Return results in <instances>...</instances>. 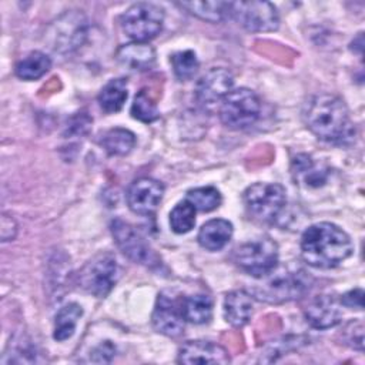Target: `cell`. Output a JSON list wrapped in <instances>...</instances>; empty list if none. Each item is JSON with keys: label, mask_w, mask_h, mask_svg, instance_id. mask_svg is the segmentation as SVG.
<instances>
[{"label": "cell", "mask_w": 365, "mask_h": 365, "mask_svg": "<svg viewBox=\"0 0 365 365\" xmlns=\"http://www.w3.org/2000/svg\"><path fill=\"white\" fill-rule=\"evenodd\" d=\"M232 224L224 218H214L202 224L198 231V244L208 251L222 250L232 237Z\"/></svg>", "instance_id": "17"}, {"label": "cell", "mask_w": 365, "mask_h": 365, "mask_svg": "<svg viewBox=\"0 0 365 365\" xmlns=\"http://www.w3.org/2000/svg\"><path fill=\"white\" fill-rule=\"evenodd\" d=\"M354 251L349 235L335 224L317 222L309 225L301 237L304 261L315 268L338 267Z\"/></svg>", "instance_id": "1"}, {"label": "cell", "mask_w": 365, "mask_h": 365, "mask_svg": "<svg viewBox=\"0 0 365 365\" xmlns=\"http://www.w3.org/2000/svg\"><path fill=\"white\" fill-rule=\"evenodd\" d=\"M185 200L190 201L195 210L202 212H210L220 207L222 197L215 187L207 185V187H198V188L190 190L187 192Z\"/></svg>", "instance_id": "26"}, {"label": "cell", "mask_w": 365, "mask_h": 365, "mask_svg": "<svg viewBox=\"0 0 365 365\" xmlns=\"http://www.w3.org/2000/svg\"><path fill=\"white\" fill-rule=\"evenodd\" d=\"M264 282L254 288V295L258 299L271 304L292 301L307 292L311 284V277L302 268H277L262 277Z\"/></svg>", "instance_id": "3"}, {"label": "cell", "mask_w": 365, "mask_h": 365, "mask_svg": "<svg viewBox=\"0 0 365 365\" xmlns=\"http://www.w3.org/2000/svg\"><path fill=\"white\" fill-rule=\"evenodd\" d=\"M304 120L311 133L327 143H344L354 133L349 110L335 94L312 97L305 107Z\"/></svg>", "instance_id": "2"}, {"label": "cell", "mask_w": 365, "mask_h": 365, "mask_svg": "<svg viewBox=\"0 0 365 365\" xmlns=\"http://www.w3.org/2000/svg\"><path fill=\"white\" fill-rule=\"evenodd\" d=\"M247 211L257 220L274 221L287 204V192L281 184L255 182L244 191Z\"/></svg>", "instance_id": "6"}, {"label": "cell", "mask_w": 365, "mask_h": 365, "mask_svg": "<svg viewBox=\"0 0 365 365\" xmlns=\"http://www.w3.org/2000/svg\"><path fill=\"white\" fill-rule=\"evenodd\" d=\"M234 259L247 274L262 278L278 265V245L268 237L251 240L237 247Z\"/></svg>", "instance_id": "5"}, {"label": "cell", "mask_w": 365, "mask_h": 365, "mask_svg": "<svg viewBox=\"0 0 365 365\" xmlns=\"http://www.w3.org/2000/svg\"><path fill=\"white\" fill-rule=\"evenodd\" d=\"M342 338L344 344L348 346L356 349V351H364V324L362 321H351L344 327L342 331Z\"/></svg>", "instance_id": "30"}, {"label": "cell", "mask_w": 365, "mask_h": 365, "mask_svg": "<svg viewBox=\"0 0 365 365\" xmlns=\"http://www.w3.org/2000/svg\"><path fill=\"white\" fill-rule=\"evenodd\" d=\"M178 364L194 365V364H230L231 358L228 351L212 341L194 339L187 341L178 351Z\"/></svg>", "instance_id": "14"}, {"label": "cell", "mask_w": 365, "mask_h": 365, "mask_svg": "<svg viewBox=\"0 0 365 365\" xmlns=\"http://www.w3.org/2000/svg\"><path fill=\"white\" fill-rule=\"evenodd\" d=\"M17 234V222L11 215L3 214L1 220H0V235H1V241H11L16 238Z\"/></svg>", "instance_id": "31"}, {"label": "cell", "mask_w": 365, "mask_h": 365, "mask_svg": "<svg viewBox=\"0 0 365 365\" xmlns=\"http://www.w3.org/2000/svg\"><path fill=\"white\" fill-rule=\"evenodd\" d=\"M228 16H231L241 27L252 33L275 31L279 27L277 7L268 1L230 3Z\"/></svg>", "instance_id": "8"}, {"label": "cell", "mask_w": 365, "mask_h": 365, "mask_svg": "<svg viewBox=\"0 0 365 365\" xmlns=\"http://www.w3.org/2000/svg\"><path fill=\"white\" fill-rule=\"evenodd\" d=\"M339 302L342 305L351 308V309H362V307H364V291L361 288L351 289V291L345 292L341 297Z\"/></svg>", "instance_id": "32"}, {"label": "cell", "mask_w": 365, "mask_h": 365, "mask_svg": "<svg viewBox=\"0 0 365 365\" xmlns=\"http://www.w3.org/2000/svg\"><path fill=\"white\" fill-rule=\"evenodd\" d=\"M51 67V60L43 51H31L26 57L17 61L16 64V76L21 80H37L43 77Z\"/></svg>", "instance_id": "22"}, {"label": "cell", "mask_w": 365, "mask_h": 365, "mask_svg": "<svg viewBox=\"0 0 365 365\" xmlns=\"http://www.w3.org/2000/svg\"><path fill=\"white\" fill-rule=\"evenodd\" d=\"M234 77L230 70L224 67L210 68L200 77L195 84L194 98L204 110H211L221 104L222 98L232 90Z\"/></svg>", "instance_id": "11"}, {"label": "cell", "mask_w": 365, "mask_h": 365, "mask_svg": "<svg viewBox=\"0 0 365 365\" xmlns=\"http://www.w3.org/2000/svg\"><path fill=\"white\" fill-rule=\"evenodd\" d=\"M195 208L194 205L184 200L178 202L170 212V225L175 234H185L191 231L195 225Z\"/></svg>", "instance_id": "27"}, {"label": "cell", "mask_w": 365, "mask_h": 365, "mask_svg": "<svg viewBox=\"0 0 365 365\" xmlns=\"http://www.w3.org/2000/svg\"><path fill=\"white\" fill-rule=\"evenodd\" d=\"M307 322L315 329H328L341 322L339 302L331 294L315 295L307 305L305 311Z\"/></svg>", "instance_id": "15"}, {"label": "cell", "mask_w": 365, "mask_h": 365, "mask_svg": "<svg viewBox=\"0 0 365 365\" xmlns=\"http://www.w3.org/2000/svg\"><path fill=\"white\" fill-rule=\"evenodd\" d=\"M111 234L118 250L133 262L151 268L160 264V258L150 244L128 222L115 218L111 222Z\"/></svg>", "instance_id": "10"}, {"label": "cell", "mask_w": 365, "mask_h": 365, "mask_svg": "<svg viewBox=\"0 0 365 365\" xmlns=\"http://www.w3.org/2000/svg\"><path fill=\"white\" fill-rule=\"evenodd\" d=\"M151 321L154 329L165 336L175 338L181 335L185 324L182 315V298L174 297L170 291L158 294Z\"/></svg>", "instance_id": "12"}, {"label": "cell", "mask_w": 365, "mask_h": 365, "mask_svg": "<svg viewBox=\"0 0 365 365\" xmlns=\"http://www.w3.org/2000/svg\"><path fill=\"white\" fill-rule=\"evenodd\" d=\"M127 96V80L113 78L101 88L98 94V104L106 113H117L123 108Z\"/></svg>", "instance_id": "25"}, {"label": "cell", "mask_w": 365, "mask_h": 365, "mask_svg": "<svg viewBox=\"0 0 365 365\" xmlns=\"http://www.w3.org/2000/svg\"><path fill=\"white\" fill-rule=\"evenodd\" d=\"M130 111L135 120L143 123H153L160 115L157 104L145 90H140L135 94Z\"/></svg>", "instance_id": "29"}, {"label": "cell", "mask_w": 365, "mask_h": 365, "mask_svg": "<svg viewBox=\"0 0 365 365\" xmlns=\"http://www.w3.org/2000/svg\"><path fill=\"white\" fill-rule=\"evenodd\" d=\"M178 6L201 20H205L210 23H220L228 16L230 3L227 1H181L178 3Z\"/></svg>", "instance_id": "24"}, {"label": "cell", "mask_w": 365, "mask_h": 365, "mask_svg": "<svg viewBox=\"0 0 365 365\" xmlns=\"http://www.w3.org/2000/svg\"><path fill=\"white\" fill-rule=\"evenodd\" d=\"M182 315L187 322L201 325L212 317V299L205 294H195L182 298Z\"/></svg>", "instance_id": "21"}, {"label": "cell", "mask_w": 365, "mask_h": 365, "mask_svg": "<svg viewBox=\"0 0 365 365\" xmlns=\"http://www.w3.org/2000/svg\"><path fill=\"white\" fill-rule=\"evenodd\" d=\"M291 173L295 181L305 187H319L327 181V170L317 167L314 160L307 154H299L292 160Z\"/></svg>", "instance_id": "19"}, {"label": "cell", "mask_w": 365, "mask_h": 365, "mask_svg": "<svg viewBox=\"0 0 365 365\" xmlns=\"http://www.w3.org/2000/svg\"><path fill=\"white\" fill-rule=\"evenodd\" d=\"M135 143L134 133L120 127L107 130L100 138V145L110 155H127L134 148Z\"/></svg>", "instance_id": "20"}, {"label": "cell", "mask_w": 365, "mask_h": 365, "mask_svg": "<svg viewBox=\"0 0 365 365\" xmlns=\"http://www.w3.org/2000/svg\"><path fill=\"white\" fill-rule=\"evenodd\" d=\"M117 61L130 70H148L155 61V50L147 43H128L115 53Z\"/></svg>", "instance_id": "18"}, {"label": "cell", "mask_w": 365, "mask_h": 365, "mask_svg": "<svg viewBox=\"0 0 365 365\" xmlns=\"http://www.w3.org/2000/svg\"><path fill=\"white\" fill-rule=\"evenodd\" d=\"M164 195V185L154 178L143 177L134 180L127 190L130 210L140 215H151L158 208Z\"/></svg>", "instance_id": "13"}, {"label": "cell", "mask_w": 365, "mask_h": 365, "mask_svg": "<svg viewBox=\"0 0 365 365\" xmlns=\"http://www.w3.org/2000/svg\"><path fill=\"white\" fill-rule=\"evenodd\" d=\"M163 23V9L145 1L130 6L121 16V27L124 33L137 43H147L154 38L161 31Z\"/></svg>", "instance_id": "7"}, {"label": "cell", "mask_w": 365, "mask_h": 365, "mask_svg": "<svg viewBox=\"0 0 365 365\" xmlns=\"http://www.w3.org/2000/svg\"><path fill=\"white\" fill-rule=\"evenodd\" d=\"M261 113V101L258 96L247 88L240 87L231 90L220 104L221 123L232 130H242L252 125Z\"/></svg>", "instance_id": "4"}, {"label": "cell", "mask_w": 365, "mask_h": 365, "mask_svg": "<svg viewBox=\"0 0 365 365\" xmlns=\"http://www.w3.org/2000/svg\"><path fill=\"white\" fill-rule=\"evenodd\" d=\"M222 311H224V318L230 325L235 328H241L247 325L254 311L252 295L244 289L228 292L224 298Z\"/></svg>", "instance_id": "16"}, {"label": "cell", "mask_w": 365, "mask_h": 365, "mask_svg": "<svg viewBox=\"0 0 365 365\" xmlns=\"http://www.w3.org/2000/svg\"><path fill=\"white\" fill-rule=\"evenodd\" d=\"M81 315H83V309L76 302H70L63 308H60L54 319L53 338L60 342L71 338Z\"/></svg>", "instance_id": "23"}, {"label": "cell", "mask_w": 365, "mask_h": 365, "mask_svg": "<svg viewBox=\"0 0 365 365\" xmlns=\"http://www.w3.org/2000/svg\"><path fill=\"white\" fill-rule=\"evenodd\" d=\"M118 279V265L111 254H100L88 261L78 274V284L88 294L104 298Z\"/></svg>", "instance_id": "9"}, {"label": "cell", "mask_w": 365, "mask_h": 365, "mask_svg": "<svg viewBox=\"0 0 365 365\" xmlns=\"http://www.w3.org/2000/svg\"><path fill=\"white\" fill-rule=\"evenodd\" d=\"M170 61H171L174 74L180 80H191L200 67L198 58L192 50L177 51L171 56Z\"/></svg>", "instance_id": "28"}, {"label": "cell", "mask_w": 365, "mask_h": 365, "mask_svg": "<svg viewBox=\"0 0 365 365\" xmlns=\"http://www.w3.org/2000/svg\"><path fill=\"white\" fill-rule=\"evenodd\" d=\"M114 354H115V346L110 341H106L104 344H101L97 348H94V351L91 352L90 359L94 362L96 358L100 356L97 359V362H110L111 358L114 356Z\"/></svg>", "instance_id": "33"}]
</instances>
